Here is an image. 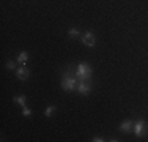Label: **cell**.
Segmentation results:
<instances>
[{
  "label": "cell",
  "mask_w": 148,
  "mask_h": 142,
  "mask_svg": "<svg viewBox=\"0 0 148 142\" xmlns=\"http://www.w3.org/2000/svg\"><path fill=\"white\" fill-rule=\"evenodd\" d=\"M14 101H16V104H19V106H25V97L24 95H19V97H16L14 98Z\"/></svg>",
  "instance_id": "9"
},
{
  "label": "cell",
  "mask_w": 148,
  "mask_h": 142,
  "mask_svg": "<svg viewBox=\"0 0 148 142\" xmlns=\"http://www.w3.org/2000/svg\"><path fill=\"white\" fill-rule=\"evenodd\" d=\"M76 90L79 92L80 95H88L90 92H91V85L88 84V81H79Z\"/></svg>",
  "instance_id": "5"
},
{
  "label": "cell",
  "mask_w": 148,
  "mask_h": 142,
  "mask_svg": "<svg viewBox=\"0 0 148 142\" xmlns=\"http://www.w3.org/2000/svg\"><path fill=\"white\" fill-rule=\"evenodd\" d=\"M76 87H77L76 79L66 73L65 76L62 77V88H63L65 92H73V90H76Z\"/></svg>",
  "instance_id": "2"
},
{
  "label": "cell",
  "mask_w": 148,
  "mask_h": 142,
  "mask_svg": "<svg viewBox=\"0 0 148 142\" xmlns=\"http://www.w3.org/2000/svg\"><path fill=\"white\" fill-rule=\"evenodd\" d=\"M68 35L71 38H77V37H80V32L77 30V28H69L68 30Z\"/></svg>",
  "instance_id": "10"
},
{
  "label": "cell",
  "mask_w": 148,
  "mask_h": 142,
  "mask_svg": "<svg viewBox=\"0 0 148 142\" xmlns=\"http://www.w3.org/2000/svg\"><path fill=\"white\" fill-rule=\"evenodd\" d=\"M27 60H29V54H27L25 51H22L19 55H17V63H21V65H25Z\"/></svg>",
  "instance_id": "8"
},
{
  "label": "cell",
  "mask_w": 148,
  "mask_h": 142,
  "mask_svg": "<svg viewBox=\"0 0 148 142\" xmlns=\"http://www.w3.org/2000/svg\"><path fill=\"white\" fill-rule=\"evenodd\" d=\"M14 68H16V63L14 62H11V60L6 62V70H14Z\"/></svg>",
  "instance_id": "13"
},
{
  "label": "cell",
  "mask_w": 148,
  "mask_h": 142,
  "mask_svg": "<svg viewBox=\"0 0 148 142\" xmlns=\"http://www.w3.org/2000/svg\"><path fill=\"white\" fill-rule=\"evenodd\" d=\"M80 40L85 46H88V48H95V44H96V38H95V33L93 32H85V33L80 37Z\"/></svg>",
  "instance_id": "4"
},
{
  "label": "cell",
  "mask_w": 148,
  "mask_h": 142,
  "mask_svg": "<svg viewBox=\"0 0 148 142\" xmlns=\"http://www.w3.org/2000/svg\"><path fill=\"white\" fill-rule=\"evenodd\" d=\"M22 115L24 117H30L32 115V111H30L29 108H25V106H24V108H22Z\"/></svg>",
  "instance_id": "12"
},
{
  "label": "cell",
  "mask_w": 148,
  "mask_h": 142,
  "mask_svg": "<svg viewBox=\"0 0 148 142\" xmlns=\"http://www.w3.org/2000/svg\"><path fill=\"white\" fill-rule=\"evenodd\" d=\"M55 109H57L55 106H49V108H46V111H44V115H46V117H52V114L55 112Z\"/></svg>",
  "instance_id": "11"
},
{
  "label": "cell",
  "mask_w": 148,
  "mask_h": 142,
  "mask_svg": "<svg viewBox=\"0 0 148 142\" xmlns=\"http://www.w3.org/2000/svg\"><path fill=\"white\" fill-rule=\"evenodd\" d=\"M16 76H17V79H19V81H27V79H29V76H30V71H29V68H27L25 65H22L19 70L16 71Z\"/></svg>",
  "instance_id": "6"
},
{
  "label": "cell",
  "mask_w": 148,
  "mask_h": 142,
  "mask_svg": "<svg viewBox=\"0 0 148 142\" xmlns=\"http://www.w3.org/2000/svg\"><path fill=\"white\" fill-rule=\"evenodd\" d=\"M134 133H136L137 137H143L148 133V125H147L145 120L140 119V120H137V122L134 123Z\"/></svg>",
  "instance_id": "3"
},
{
  "label": "cell",
  "mask_w": 148,
  "mask_h": 142,
  "mask_svg": "<svg viewBox=\"0 0 148 142\" xmlns=\"http://www.w3.org/2000/svg\"><path fill=\"white\" fill-rule=\"evenodd\" d=\"M91 141H93V142H103L104 139H103V137H93Z\"/></svg>",
  "instance_id": "14"
},
{
  "label": "cell",
  "mask_w": 148,
  "mask_h": 142,
  "mask_svg": "<svg viewBox=\"0 0 148 142\" xmlns=\"http://www.w3.org/2000/svg\"><path fill=\"white\" fill-rule=\"evenodd\" d=\"M132 126H134V122H132V120H125V122L120 125V130L125 131V133H129V131L132 130Z\"/></svg>",
  "instance_id": "7"
},
{
  "label": "cell",
  "mask_w": 148,
  "mask_h": 142,
  "mask_svg": "<svg viewBox=\"0 0 148 142\" xmlns=\"http://www.w3.org/2000/svg\"><path fill=\"white\" fill-rule=\"evenodd\" d=\"M76 77L79 81H88L91 77V68L88 63H79L76 70Z\"/></svg>",
  "instance_id": "1"
}]
</instances>
